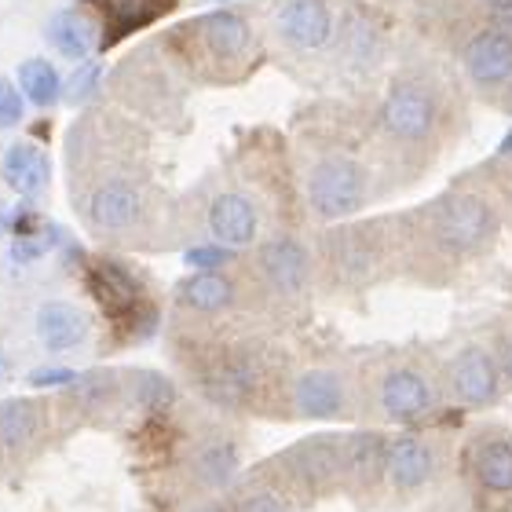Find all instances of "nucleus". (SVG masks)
<instances>
[{
  "instance_id": "nucleus-15",
  "label": "nucleus",
  "mask_w": 512,
  "mask_h": 512,
  "mask_svg": "<svg viewBox=\"0 0 512 512\" xmlns=\"http://www.w3.org/2000/svg\"><path fill=\"white\" fill-rule=\"evenodd\" d=\"M264 194H256L253 183H220L202 213L209 238L231 249H253L264 238Z\"/></svg>"
},
{
  "instance_id": "nucleus-1",
  "label": "nucleus",
  "mask_w": 512,
  "mask_h": 512,
  "mask_svg": "<svg viewBox=\"0 0 512 512\" xmlns=\"http://www.w3.org/2000/svg\"><path fill=\"white\" fill-rule=\"evenodd\" d=\"M465 128V96L458 81L432 59H406L384 77L366 139L377 176L410 183L425 176Z\"/></svg>"
},
{
  "instance_id": "nucleus-20",
  "label": "nucleus",
  "mask_w": 512,
  "mask_h": 512,
  "mask_svg": "<svg viewBox=\"0 0 512 512\" xmlns=\"http://www.w3.org/2000/svg\"><path fill=\"white\" fill-rule=\"evenodd\" d=\"M439 476V447L425 436L403 432V436L384 439V480L399 494L425 491Z\"/></svg>"
},
{
  "instance_id": "nucleus-12",
  "label": "nucleus",
  "mask_w": 512,
  "mask_h": 512,
  "mask_svg": "<svg viewBox=\"0 0 512 512\" xmlns=\"http://www.w3.org/2000/svg\"><path fill=\"white\" fill-rule=\"evenodd\" d=\"M454 59H458L461 81L487 103H498L512 85V33L483 22L469 11V22H461L454 33Z\"/></svg>"
},
{
  "instance_id": "nucleus-18",
  "label": "nucleus",
  "mask_w": 512,
  "mask_h": 512,
  "mask_svg": "<svg viewBox=\"0 0 512 512\" xmlns=\"http://www.w3.org/2000/svg\"><path fill=\"white\" fill-rule=\"evenodd\" d=\"M249 293H253L249 275H231L227 267H220V271H194L183 278L176 286V304L191 311L194 319H224L246 304Z\"/></svg>"
},
{
  "instance_id": "nucleus-7",
  "label": "nucleus",
  "mask_w": 512,
  "mask_h": 512,
  "mask_svg": "<svg viewBox=\"0 0 512 512\" xmlns=\"http://www.w3.org/2000/svg\"><path fill=\"white\" fill-rule=\"evenodd\" d=\"M249 286L267 304H300L315 289V249L297 231L264 235L249 256Z\"/></svg>"
},
{
  "instance_id": "nucleus-36",
  "label": "nucleus",
  "mask_w": 512,
  "mask_h": 512,
  "mask_svg": "<svg viewBox=\"0 0 512 512\" xmlns=\"http://www.w3.org/2000/svg\"><path fill=\"white\" fill-rule=\"evenodd\" d=\"M8 374H11V359H8L4 352H0V381H4Z\"/></svg>"
},
{
  "instance_id": "nucleus-23",
  "label": "nucleus",
  "mask_w": 512,
  "mask_h": 512,
  "mask_svg": "<svg viewBox=\"0 0 512 512\" xmlns=\"http://www.w3.org/2000/svg\"><path fill=\"white\" fill-rule=\"evenodd\" d=\"M0 172H4L11 191L22 194V198H33V194H41L48 187V180H52V161H48V154L41 147H33V143H15V147L4 150Z\"/></svg>"
},
{
  "instance_id": "nucleus-3",
  "label": "nucleus",
  "mask_w": 512,
  "mask_h": 512,
  "mask_svg": "<svg viewBox=\"0 0 512 512\" xmlns=\"http://www.w3.org/2000/svg\"><path fill=\"white\" fill-rule=\"evenodd\" d=\"M158 48L194 88H238L267 63V37L242 8H213L176 22Z\"/></svg>"
},
{
  "instance_id": "nucleus-34",
  "label": "nucleus",
  "mask_w": 512,
  "mask_h": 512,
  "mask_svg": "<svg viewBox=\"0 0 512 512\" xmlns=\"http://www.w3.org/2000/svg\"><path fill=\"white\" fill-rule=\"evenodd\" d=\"M494 359H498V370H502L505 388H512V333H509V337H502V344H498Z\"/></svg>"
},
{
  "instance_id": "nucleus-35",
  "label": "nucleus",
  "mask_w": 512,
  "mask_h": 512,
  "mask_svg": "<svg viewBox=\"0 0 512 512\" xmlns=\"http://www.w3.org/2000/svg\"><path fill=\"white\" fill-rule=\"evenodd\" d=\"M191 512H231L224 502H202V505H194Z\"/></svg>"
},
{
  "instance_id": "nucleus-29",
  "label": "nucleus",
  "mask_w": 512,
  "mask_h": 512,
  "mask_svg": "<svg viewBox=\"0 0 512 512\" xmlns=\"http://www.w3.org/2000/svg\"><path fill=\"white\" fill-rule=\"evenodd\" d=\"M132 399L143 410H169L176 403V388H172L169 377L143 370V374H132Z\"/></svg>"
},
{
  "instance_id": "nucleus-16",
  "label": "nucleus",
  "mask_w": 512,
  "mask_h": 512,
  "mask_svg": "<svg viewBox=\"0 0 512 512\" xmlns=\"http://www.w3.org/2000/svg\"><path fill=\"white\" fill-rule=\"evenodd\" d=\"M286 406L293 417L341 421L352 414V381L341 366H308L286 377Z\"/></svg>"
},
{
  "instance_id": "nucleus-33",
  "label": "nucleus",
  "mask_w": 512,
  "mask_h": 512,
  "mask_svg": "<svg viewBox=\"0 0 512 512\" xmlns=\"http://www.w3.org/2000/svg\"><path fill=\"white\" fill-rule=\"evenodd\" d=\"M77 374L66 370V366H44V370H33L30 384L33 388H59V384H74Z\"/></svg>"
},
{
  "instance_id": "nucleus-28",
  "label": "nucleus",
  "mask_w": 512,
  "mask_h": 512,
  "mask_svg": "<svg viewBox=\"0 0 512 512\" xmlns=\"http://www.w3.org/2000/svg\"><path fill=\"white\" fill-rule=\"evenodd\" d=\"M41 428V414L30 399H4L0 403V443L4 447H26Z\"/></svg>"
},
{
  "instance_id": "nucleus-13",
  "label": "nucleus",
  "mask_w": 512,
  "mask_h": 512,
  "mask_svg": "<svg viewBox=\"0 0 512 512\" xmlns=\"http://www.w3.org/2000/svg\"><path fill=\"white\" fill-rule=\"evenodd\" d=\"M388 55H392V30H388L384 15L363 8V4L341 8L337 44L330 55L333 74L344 81H370L388 66Z\"/></svg>"
},
{
  "instance_id": "nucleus-9",
  "label": "nucleus",
  "mask_w": 512,
  "mask_h": 512,
  "mask_svg": "<svg viewBox=\"0 0 512 512\" xmlns=\"http://www.w3.org/2000/svg\"><path fill=\"white\" fill-rule=\"evenodd\" d=\"M337 26V0H271L267 8V41L297 63H330Z\"/></svg>"
},
{
  "instance_id": "nucleus-21",
  "label": "nucleus",
  "mask_w": 512,
  "mask_h": 512,
  "mask_svg": "<svg viewBox=\"0 0 512 512\" xmlns=\"http://www.w3.org/2000/svg\"><path fill=\"white\" fill-rule=\"evenodd\" d=\"M476 487L491 498H512V439L505 432H483L465 450Z\"/></svg>"
},
{
  "instance_id": "nucleus-22",
  "label": "nucleus",
  "mask_w": 512,
  "mask_h": 512,
  "mask_svg": "<svg viewBox=\"0 0 512 512\" xmlns=\"http://www.w3.org/2000/svg\"><path fill=\"white\" fill-rule=\"evenodd\" d=\"M37 337L48 352H74L88 337V315L70 300H48L37 308Z\"/></svg>"
},
{
  "instance_id": "nucleus-38",
  "label": "nucleus",
  "mask_w": 512,
  "mask_h": 512,
  "mask_svg": "<svg viewBox=\"0 0 512 512\" xmlns=\"http://www.w3.org/2000/svg\"><path fill=\"white\" fill-rule=\"evenodd\" d=\"M8 224H11V216L4 213V205H0V231H4V227H8Z\"/></svg>"
},
{
  "instance_id": "nucleus-10",
  "label": "nucleus",
  "mask_w": 512,
  "mask_h": 512,
  "mask_svg": "<svg viewBox=\"0 0 512 512\" xmlns=\"http://www.w3.org/2000/svg\"><path fill=\"white\" fill-rule=\"evenodd\" d=\"M81 213L96 235L118 238L132 235L147 224L150 216V187L143 176V165H114L103 176L88 183L81 198Z\"/></svg>"
},
{
  "instance_id": "nucleus-14",
  "label": "nucleus",
  "mask_w": 512,
  "mask_h": 512,
  "mask_svg": "<svg viewBox=\"0 0 512 512\" xmlns=\"http://www.w3.org/2000/svg\"><path fill=\"white\" fill-rule=\"evenodd\" d=\"M85 282H88V293H92L96 304L103 308V315H107L118 330L132 333V337H143V333L154 326V319H158L154 300L147 297V286H143L136 271L125 267L121 260H110V256L88 260Z\"/></svg>"
},
{
  "instance_id": "nucleus-17",
  "label": "nucleus",
  "mask_w": 512,
  "mask_h": 512,
  "mask_svg": "<svg viewBox=\"0 0 512 512\" xmlns=\"http://www.w3.org/2000/svg\"><path fill=\"white\" fill-rule=\"evenodd\" d=\"M443 392L465 410H483V406L498 403L505 392V381L491 348L465 344L450 355L447 366H443Z\"/></svg>"
},
{
  "instance_id": "nucleus-24",
  "label": "nucleus",
  "mask_w": 512,
  "mask_h": 512,
  "mask_svg": "<svg viewBox=\"0 0 512 512\" xmlns=\"http://www.w3.org/2000/svg\"><path fill=\"white\" fill-rule=\"evenodd\" d=\"M194 480L202 483L205 491H227L238 476V443L227 436H213L198 443L191 458Z\"/></svg>"
},
{
  "instance_id": "nucleus-6",
  "label": "nucleus",
  "mask_w": 512,
  "mask_h": 512,
  "mask_svg": "<svg viewBox=\"0 0 512 512\" xmlns=\"http://www.w3.org/2000/svg\"><path fill=\"white\" fill-rule=\"evenodd\" d=\"M399 271L395 216H352L326 224L315 242V282L341 293H359Z\"/></svg>"
},
{
  "instance_id": "nucleus-30",
  "label": "nucleus",
  "mask_w": 512,
  "mask_h": 512,
  "mask_svg": "<svg viewBox=\"0 0 512 512\" xmlns=\"http://www.w3.org/2000/svg\"><path fill=\"white\" fill-rule=\"evenodd\" d=\"M235 253H238V249L213 242V246L187 249V264H191L194 271H220V267H231V264H235Z\"/></svg>"
},
{
  "instance_id": "nucleus-2",
  "label": "nucleus",
  "mask_w": 512,
  "mask_h": 512,
  "mask_svg": "<svg viewBox=\"0 0 512 512\" xmlns=\"http://www.w3.org/2000/svg\"><path fill=\"white\" fill-rule=\"evenodd\" d=\"M399 227V271L425 282L458 275L480 260L502 231L498 202L480 187H447L410 213L395 216Z\"/></svg>"
},
{
  "instance_id": "nucleus-31",
  "label": "nucleus",
  "mask_w": 512,
  "mask_h": 512,
  "mask_svg": "<svg viewBox=\"0 0 512 512\" xmlns=\"http://www.w3.org/2000/svg\"><path fill=\"white\" fill-rule=\"evenodd\" d=\"M26 114V99L19 85H11L8 77H0V128H15Z\"/></svg>"
},
{
  "instance_id": "nucleus-26",
  "label": "nucleus",
  "mask_w": 512,
  "mask_h": 512,
  "mask_svg": "<svg viewBox=\"0 0 512 512\" xmlns=\"http://www.w3.org/2000/svg\"><path fill=\"white\" fill-rule=\"evenodd\" d=\"M224 505L231 512H297V502H293L286 491H278L264 472H260V476H249V480H242V483H231Z\"/></svg>"
},
{
  "instance_id": "nucleus-27",
  "label": "nucleus",
  "mask_w": 512,
  "mask_h": 512,
  "mask_svg": "<svg viewBox=\"0 0 512 512\" xmlns=\"http://www.w3.org/2000/svg\"><path fill=\"white\" fill-rule=\"evenodd\" d=\"M19 92L33 107H55L63 99V77L48 59H26L19 66Z\"/></svg>"
},
{
  "instance_id": "nucleus-8",
  "label": "nucleus",
  "mask_w": 512,
  "mask_h": 512,
  "mask_svg": "<svg viewBox=\"0 0 512 512\" xmlns=\"http://www.w3.org/2000/svg\"><path fill=\"white\" fill-rule=\"evenodd\" d=\"M264 476L293 502H315V498L344 491V436L322 432V436L300 439L267 461Z\"/></svg>"
},
{
  "instance_id": "nucleus-25",
  "label": "nucleus",
  "mask_w": 512,
  "mask_h": 512,
  "mask_svg": "<svg viewBox=\"0 0 512 512\" xmlns=\"http://www.w3.org/2000/svg\"><path fill=\"white\" fill-rule=\"evenodd\" d=\"M48 41L63 59H85L92 48H99V33L92 15L77 4V8L55 11L52 22H48Z\"/></svg>"
},
{
  "instance_id": "nucleus-19",
  "label": "nucleus",
  "mask_w": 512,
  "mask_h": 512,
  "mask_svg": "<svg viewBox=\"0 0 512 512\" xmlns=\"http://www.w3.org/2000/svg\"><path fill=\"white\" fill-rule=\"evenodd\" d=\"M81 8L92 15L99 33V48L114 44L150 30L154 22L169 19L180 8V0H81Z\"/></svg>"
},
{
  "instance_id": "nucleus-32",
  "label": "nucleus",
  "mask_w": 512,
  "mask_h": 512,
  "mask_svg": "<svg viewBox=\"0 0 512 512\" xmlns=\"http://www.w3.org/2000/svg\"><path fill=\"white\" fill-rule=\"evenodd\" d=\"M99 77H103V70H99L96 63L77 66L74 77H70V85H66V99H70V103H85V99H92V92L99 88Z\"/></svg>"
},
{
  "instance_id": "nucleus-11",
  "label": "nucleus",
  "mask_w": 512,
  "mask_h": 512,
  "mask_svg": "<svg viewBox=\"0 0 512 512\" xmlns=\"http://www.w3.org/2000/svg\"><path fill=\"white\" fill-rule=\"evenodd\" d=\"M443 384L421 359L392 355L370 377V403L392 425H417L439 410Z\"/></svg>"
},
{
  "instance_id": "nucleus-4",
  "label": "nucleus",
  "mask_w": 512,
  "mask_h": 512,
  "mask_svg": "<svg viewBox=\"0 0 512 512\" xmlns=\"http://www.w3.org/2000/svg\"><path fill=\"white\" fill-rule=\"evenodd\" d=\"M377 165L370 158L366 121L344 132L315 125L300 139V198L319 224L352 220L374 202Z\"/></svg>"
},
{
  "instance_id": "nucleus-37",
  "label": "nucleus",
  "mask_w": 512,
  "mask_h": 512,
  "mask_svg": "<svg viewBox=\"0 0 512 512\" xmlns=\"http://www.w3.org/2000/svg\"><path fill=\"white\" fill-rule=\"evenodd\" d=\"M384 4H392V8H406V4H425V0H384Z\"/></svg>"
},
{
  "instance_id": "nucleus-5",
  "label": "nucleus",
  "mask_w": 512,
  "mask_h": 512,
  "mask_svg": "<svg viewBox=\"0 0 512 512\" xmlns=\"http://www.w3.org/2000/svg\"><path fill=\"white\" fill-rule=\"evenodd\" d=\"M194 384L216 406H260L286 399V377L275 348L246 333H216V341L194 344Z\"/></svg>"
}]
</instances>
